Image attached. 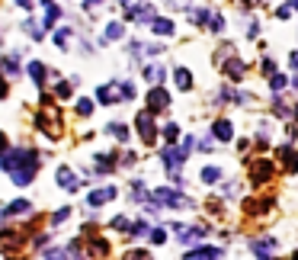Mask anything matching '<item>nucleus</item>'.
<instances>
[{"mask_svg": "<svg viewBox=\"0 0 298 260\" xmlns=\"http://www.w3.org/2000/svg\"><path fill=\"white\" fill-rule=\"evenodd\" d=\"M64 39H71V29H58V32H55V42L64 45Z\"/></svg>", "mask_w": 298, "mask_h": 260, "instance_id": "b1692460", "label": "nucleus"}, {"mask_svg": "<svg viewBox=\"0 0 298 260\" xmlns=\"http://www.w3.org/2000/svg\"><path fill=\"white\" fill-rule=\"evenodd\" d=\"M135 125H138V132H141V141H145V145H154V138H157V132H154L151 110H148V113H141L138 119H135Z\"/></svg>", "mask_w": 298, "mask_h": 260, "instance_id": "f03ea898", "label": "nucleus"}, {"mask_svg": "<svg viewBox=\"0 0 298 260\" xmlns=\"http://www.w3.org/2000/svg\"><path fill=\"white\" fill-rule=\"evenodd\" d=\"M167 103H170V97H167L164 87H154V90L148 93V110H151V113H161Z\"/></svg>", "mask_w": 298, "mask_h": 260, "instance_id": "7ed1b4c3", "label": "nucleus"}, {"mask_svg": "<svg viewBox=\"0 0 298 260\" xmlns=\"http://www.w3.org/2000/svg\"><path fill=\"white\" fill-rule=\"evenodd\" d=\"M93 4H100V0H83V7H93Z\"/></svg>", "mask_w": 298, "mask_h": 260, "instance_id": "c85d7f7f", "label": "nucleus"}, {"mask_svg": "<svg viewBox=\"0 0 298 260\" xmlns=\"http://www.w3.org/2000/svg\"><path fill=\"white\" fill-rule=\"evenodd\" d=\"M0 164H4V170L13 177L16 186H26V183L35 180L39 155H35V151H26V148H13V151H4V155H0Z\"/></svg>", "mask_w": 298, "mask_h": 260, "instance_id": "f257e3e1", "label": "nucleus"}, {"mask_svg": "<svg viewBox=\"0 0 298 260\" xmlns=\"http://www.w3.org/2000/svg\"><path fill=\"white\" fill-rule=\"evenodd\" d=\"M4 93H7V84H4V80H0V97H4Z\"/></svg>", "mask_w": 298, "mask_h": 260, "instance_id": "c756f323", "label": "nucleus"}, {"mask_svg": "<svg viewBox=\"0 0 298 260\" xmlns=\"http://www.w3.org/2000/svg\"><path fill=\"white\" fill-rule=\"evenodd\" d=\"M164 135H167V141H176V135H180V128H176V125H167V128H164Z\"/></svg>", "mask_w": 298, "mask_h": 260, "instance_id": "5701e85b", "label": "nucleus"}, {"mask_svg": "<svg viewBox=\"0 0 298 260\" xmlns=\"http://www.w3.org/2000/svg\"><path fill=\"white\" fill-rule=\"evenodd\" d=\"M55 97H58V100H67V97H71V84H67V80H61V84L55 87Z\"/></svg>", "mask_w": 298, "mask_h": 260, "instance_id": "dca6fc26", "label": "nucleus"}, {"mask_svg": "<svg viewBox=\"0 0 298 260\" xmlns=\"http://www.w3.org/2000/svg\"><path fill=\"white\" fill-rule=\"evenodd\" d=\"M151 29H154V32H161V35H170V32H173V23H170V19H154V23H151Z\"/></svg>", "mask_w": 298, "mask_h": 260, "instance_id": "9b49d317", "label": "nucleus"}, {"mask_svg": "<svg viewBox=\"0 0 298 260\" xmlns=\"http://www.w3.org/2000/svg\"><path fill=\"white\" fill-rule=\"evenodd\" d=\"M109 132H112V135H116L119 141H125V138H128V132H125V125H109Z\"/></svg>", "mask_w": 298, "mask_h": 260, "instance_id": "4be33fe9", "label": "nucleus"}, {"mask_svg": "<svg viewBox=\"0 0 298 260\" xmlns=\"http://www.w3.org/2000/svg\"><path fill=\"white\" fill-rule=\"evenodd\" d=\"M16 4H22V7H26V4H32V0H16Z\"/></svg>", "mask_w": 298, "mask_h": 260, "instance_id": "7c9ffc66", "label": "nucleus"}, {"mask_svg": "<svg viewBox=\"0 0 298 260\" xmlns=\"http://www.w3.org/2000/svg\"><path fill=\"white\" fill-rule=\"evenodd\" d=\"M109 199H116V186H106V190H93L87 203H90V206H103V203H109Z\"/></svg>", "mask_w": 298, "mask_h": 260, "instance_id": "20e7f679", "label": "nucleus"}, {"mask_svg": "<svg viewBox=\"0 0 298 260\" xmlns=\"http://www.w3.org/2000/svg\"><path fill=\"white\" fill-rule=\"evenodd\" d=\"M269 84H272V90H282V87H285V77H282V74H272Z\"/></svg>", "mask_w": 298, "mask_h": 260, "instance_id": "393cba45", "label": "nucleus"}, {"mask_svg": "<svg viewBox=\"0 0 298 260\" xmlns=\"http://www.w3.org/2000/svg\"><path fill=\"white\" fill-rule=\"evenodd\" d=\"M272 247H276L272 241H257V244H254V254H257V257H269Z\"/></svg>", "mask_w": 298, "mask_h": 260, "instance_id": "4468645a", "label": "nucleus"}, {"mask_svg": "<svg viewBox=\"0 0 298 260\" xmlns=\"http://www.w3.org/2000/svg\"><path fill=\"white\" fill-rule=\"evenodd\" d=\"M154 199H157V203L164 206H186V199H180V193H173V190H157L154 193Z\"/></svg>", "mask_w": 298, "mask_h": 260, "instance_id": "39448f33", "label": "nucleus"}, {"mask_svg": "<svg viewBox=\"0 0 298 260\" xmlns=\"http://www.w3.org/2000/svg\"><path fill=\"white\" fill-rule=\"evenodd\" d=\"M97 93H100V103H112V100H116V93H112V87H100Z\"/></svg>", "mask_w": 298, "mask_h": 260, "instance_id": "a211bd4d", "label": "nucleus"}, {"mask_svg": "<svg viewBox=\"0 0 298 260\" xmlns=\"http://www.w3.org/2000/svg\"><path fill=\"white\" fill-rule=\"evenodd\" d=\"M254 183H263V180H269L272 177V164H266V161H260V164H254Z\"/></svg>", "mask_w": 298, "mask_h": 260, "instance_id": "423d86ee", "label": "nucleus"}, {"mask_svg": "<svg viewBox=\"0 0 298 260\" xmlns=\"http://www.w3.org/2000/svg\"><path fill=\"white\" fill-rule=\"evenodd\" d=\"M176 87H180V90H189V87H193V77H189L186 68H176Z\"/></svg>", "mask_w": 298, "mask_h": 260, "instance_id": "9d476101", "label": "nucleus"}, {"mask_svg": "<svg viewBox=\"0 0 298 260\" xmlns=\"http://www.w3.org/2000/svg\"><path fill=\"white\" fill-rule=\"evenodd\" d=\"M29 209H32V203H29V199H16L13 206H7V212H10V215H19V212H29Z\"/></svg>", "mask_w": 298, "mask_h": 260, "instance_id": "ddd939ff", "label": "nucleus"}, {"mask_svg": "<svg viewBox=\"0 0 298 260\" xmlns=\"http://www.w3.org/2000/svg\"><path fill=\"white\" fill-rule=\"evenodd\" d=\"M292 68H298V52H292Z\"/></svg>", "mask_w": 298, "mask_h": 260, "instance_id": "cd10ccee", "label": "nucleus"}, {"mask_svg": "<svg viewBox=\"0 0 298 260\" xmlns=\"http://www.w3.org/2000/svg\"><path fill=\"white\" fill-rule=\"evenodd\" d=\"M4 151H7V135L0 132V155H4Z\"/></svg>", "mask_w": 298, "mask_h": 260, "instance_id": "bb28decb", "label": "nucleus"}, {"mask_svg": "<svg viewBox=\"0 0 298 260\" xmlns=\"http://www.w3.org/2000/svg\"><path fill=\"white\" fill-rule=\"evenodd\" d=\"M189 260H196V257H221L218 247H196V251H186Z\"/></svg>", "mask_w": 298, "mask_h": 260, "instance_id": "1a4fd4ad", "label": "nucleus"}, {"mask_svg": "<svg viewBox=\"0 0 298 260\" xmlns=\"http://www.w3.org/2000/svg\"><path fill=\"white\" fill-rule=\"evenodd\" d=\"M29 77L35 80V84H42V80H45V64H39V61H32V64H29Z\"/></svg>", "mask_w": 298, "mask_h": 260, "instance_id": "f8f14e48", "label": "nucleus"}, {"mask_svg": "<svg viewBox=\"0 0 298 260\" xmlns=\"http://www.w3.org/2000/svg\"><path fill=\"white\" fill-rule=\"evenodd\" d=\"M145 77H148V80H161V77H164V71H161L157 64H151V68H145Z\"/></svg>", "mask_w": 298, "mask_h": 260, "instance_id": "f3484780", "label": "nucleus"}, {"mask_svg": "<svg viewBox=\"0 0 298 260\" xmlns=\"http://www.w3.org/2000/svg\"><path fill=\"white\" fill-rule=\"evenodd\" d=\"M77 113H80V116H90V113H93V100H80V103H77Z\"/></svg>", "mask_w": 298, "mask_h": 260, "instance_id": "412c9836", "label": "nucleus"}, {"mask_svg": "<svg viewBox=\"0 0 298 260\" xmlns=\"http://www.w3.org/2000/svg\"><path fill=\"white\" fill-rule=\"evenodd\" d=\"M106 35H109V39H122V26H119V23H109V26H106Z\"/></svg>", "mask_w": 298, "mask_h": 260, "instance_id": "6ab92c4d", "label": "nucleus"}, {"mask_svg": "<svg viewBox=\"0 0 298 260\" xmlns=\"http://www.w3.org/2000/svg\"><path fill=\"white\" fill-rule=\"evenodd\" d=\"M231 135H234V128H231V122H224V119H218V122H215V138H221V141H231Z\"/></svg>", "mask_w": 298, "mask_h": 260, "instance_id": "6e6552de", "label": "nucleus"}, {"mask_svg": "<svg viewBox=\"0 0 298 260\" xmlns=\"http://www.w3.org/2000/svg\"><path fill=\"white\" fill-rule=\"evenodd\" d=\"M228 74H231V77H244V64H241V61H231V64H228Z\"/></svg>", "mask_w": 298, "mask_h": 260, "instance_id": "aec40b11", "label": "nucleus"}, {"mask_svg": "<svg viewBox=\"0 0 298 260\" xmlns=\"http://www.w3.org/2000/svg\"><path fill=\"white\" fill-rule=\"evenodd\" d=\"M151 241H154V244H164L167 234H164V231H151Z\"/></svg>", "mask_w": 298, "mask_h": 260, "instance_id": "a878e982", "label": "nucleus"}, {"mask_svg": "<svg viewBox=\"0 0 298 260\" xmlns=\"http://www.w3.org/2000/svg\"><path fill=\"white\" fill-rule=\"evenodd\" d=\"M202 180H205V183H218L221 180V170L218 167H205V170H202Z\"/></svg>", "mask_w": 298, "mask_h": 260, "instance_id": "2eb2a0df", "label": "nucleus"}, {"mask_svg": "<svg viewBox=\"0 0 298 260\" xmlns=\"http://www.w3.org/2000/svg\"><path fill=\"white\" fill-rule=\"evenodd\" d=\"M58 186H64V190H77V180H74V174H71L67 167L58 170Z\"/></svg>", "mask_w": 298, "mask_h": 260, "instance_id": "0eeeda50", "label": "nucleus"}]
</instances>
